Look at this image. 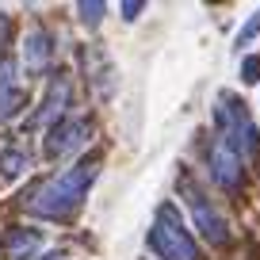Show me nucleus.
Returning a JSON list of instances; mask_svg holds the SVG:
<instances>
[{
  "label": "nucleus",
  "mask_w": 260,
  "mask_h": 260,
  "mask_svg": "<svg viewBox=\"0 0 260 260\" xmlns=\"http://www.w3.org/2000/svg\"><path fill=\"white\" fill-rule=\"evenodd\" d=\"M100 169H104V153H88V157H81V161H73L69 169L57 172V176L35 184L31 191L23 195V211L35 214V218H46V222H69L81 211V203L88 199Z\"/></svg>",
  "instance_id": "f257e3e1"
},
{
  "label": "nucleus",
  "mask_w": 260,
  "mask_h": 260,
  "mask_svg": "<svg viewBox=\"0 0 260 260\" xmlns=\"http://www.w3.org/2000/svg\"><path fill=\"white\" fill-rule=\"evenodd\" d=\"M214 126H218V138L241 161H260V130H256V122H252L241 96H234V92H218L214 96Z\"/></svg>",
  "instance_id": "f03ea898"
},
{
  "label": "nucleus",
  "mask_w": 260,
  "mask_h": 260,
  "mask_svg": "<svg viewBox=\"0 0 260 260\" xmlns=\"http://www.w3.org/2000/svg\"><path fill=\"white\" fill-rule=\"evenodd\" d=\"M176 191H180V199H184V207H187V218H191L195 234L203 237L207 245L222 249V245L230 241V222H226V214L218 211V203L203 191V184H199L191 172H180Z\"/></svg>",
  "instance_id": "7ed1b4c3"
},
{
  "label": "nucleus",
  "mask_w": 260,
  "mask_h": 260,
  "mask_svg": "<svg viewBox=\"0 0 260 260\" xmlns=\"http://www.w3.org/2000/svg\"><path fill=\"white\" fill-rule=\"evenodd\" d=\"M149 249L157 260H203L199 256V245H195L191 230L184 226L180 211L172 203H161L153 214V226H149Z\"/></svg>",
  "instance_id": "20e7f679"
},
{
  "label": "nucleus",
  "mask_w": 260,
  "mask_h": 260,
  "mask_svg": "<svg viewBox=\"0 0 260 260\" xmlns=\"http://www.w3.org/2000/svg\"><path fill=\"white\" fill-rule=\"evenodd\" d=\"M69 107H73V81H69V73H50L46 92H42L35 115L27 119V130H54L61 119H69Z\"/></svg>",
  "instance_id": "39448f33"
},
{
  "label": "nucleus",
  "mask_w": 260,
  "mask_h": 260,
  "mask_svg": "<svg viewBox=\"0 0 260 260\" xmlns=\"http://www.w3.org/2000/svg\"><path fill=\"white\" fill-rule=\"evenodd\" d=\"M88 142H92V119L88 115H69V119H61L54 130H46L42 153H46V161H69V157H77Z\"/></svg>",
  "instance_id": "423d86ee"
},
{
  "label": "nucleus",
  "mask_w": 260,
  "mask_h": 260,
  "mask_svg": "<svg viewBox=\"0 0 260 260\" xmlns=\"http://www.w3.org/2000/svg\"><path fill=\"white\" fill-rule=\"evenodd\" d=\"M207 172H211L214 187L226 191V195H237V191H241V184H245V161L222 138L207 142Z\"/></svg>",
  "instance_id": "0eeeda50"
},
{
  "label": "nucleus",
  "mask_w": 260,
  "mask_h": 260,
  "mask_svg": "<svg viewBox=\"0 0 260 260\" xmlns=\"http://www.w3.org/2000/svg\"><path fill=\"white\" fill-rule=\"evenodd\" d=\"M81 61H84V77L92 84V96L96 100H111L115 88H119V73H115V61L104 54L100 46L81 50Z\"/></svg>",
  "instance_id": "6e6552de"
},
{
  "label": "nucleus",
  "mask_w": 260,
  "mask_h": 260,
  "mask_svg": "<svg viewBox=\"0 0 260 260\" xmlns=\"http://www.w3.org/2000/svg\"><path fill=\"white\" fill-rule=\"evenodd\" d=\"M42 245H46V234L35 226H12L8 234L0 237V256L4 260H39Z\"/></svg>",
  "instance_id": "1a4fd4ad"
},
{
  "label": "nucleus",
  "mask_w": 260,
  "mask_h": 260,
  "mask_svg": "<svg viewBox=\"0 0 260 260\" xmlns=\"http://www.w3.org/2000/svg\"><path fill=\"white\" fill-rule=\"evenodd\" d=\"M54 61V35L46 27H31L23 39V69L27 77H42Z\"/></svg>",
  "instance_id": "9d476101"
},
{
  "label": "nucleus",
  "mask_w": 260,
  "mask_h": 260,
  "mask_svg": "<svg viewBox=\"0 0 260 260\" xmlns=\"http://www.w3.org/2000/svg\"><path fill=\"white\" fill-rule=\"evenodd\" d=\"M23 107H27V92L19 88V69L12 57H4L0 61V122H8Z\"/></svg>",
  "instance_id": "9b49d317"
},
{
  "label": "nucleus",
  "mask_w": 260,
  "mask_h": 260,
  "mask_svg": "<svg viewBox=\"0 0 260 260\" xmlns=\"http://www.w3.org/2000/svg\"><path fill=\"white\" fill-rule=\"evenodd\" d=\"M27 169H31V149L19 138L4 142V146H0V180H4V184H8V180H19Z\"/></svg>",
  "instance_id": "f8f14e48"
},
{
  "label": "nucleus",
  "mask_w": 260,
  "mask_h": 260,
  "mask_svg": "<svg viewBox=\"0 0 260 260\" xmlns=\"http://www.w3.org/2000/svg\"><path fill=\"white\" fill-rule=\"evenodd\" d=\"M256 35H260V8L252 12L249 19H245V27H241V31H237V39H234V46H237V50L252 46V39H256Z\"/></svg>",
  "instance_id": "ddd939ff"
},
{
  "label": "nucleus",
  "mask_w": 260,
  "mask_h": 260,
  "mask_svg": "<svg viewBox=\"0 0 260 260\" xmlns=\"http://www.w3.org/2000/svg\"><path fill=\"white\" fill-rule=\"evenodd\" d=\"M77 12H81V23L84 27H96L100 19H104V4H100V0H81V4H77Z\"/></svg>",
  "instance_id": "4468645a"
},
{
  "label": "nucleus",
  "mask_w": 260,
  "mask_h": 260,
  "mask_svg": "<svg viewBox=\"0 0 260 260\" xmlns=\"http://www.w3.org/2000/svg\"><path fill=\"white\" fill-rule=\"evenodd\" d=\"M241 81L245 84H256L260 81V57H245V61H241Z\"/></svg>",
  "instance_id": "2eb2a0df"
},
{
  "label": "nucleus",
  "mask_w": 260,
  "mask_h": 260,
  "mask_svg": "<svg viewBox=\"0 0 260 260\" xmlns=\"http://www.w3.org/2000/svg\"><path fill=\"white\" fill-rule=\"evenodd\" d=\"M8 35H12V19H8V12H0V61H4V46H8Z\"/></svg>",
  "instance_id": "dca6fc26"
},
{
  "label": "nucleus",
  "mask_w": 260,
  "mask_h": 260,
  "mask_svg": "<svg viewBox=\"0 0 260 260\" xmlns=\"http://www.w3.org/2000/svg\"><path fill=\"white\" fill-rule=\"evenodd\" d=\"M142 8H146V4H130V0H126V4H122V19H138Z\"/></svg>",
  "instance_id": "f3484780"
},
{
  "label": "nucleus",
  "mask_w": 260,
  "mask_h": 260,
  "mask_svg": "<svg viewBox=\"0 0 260 260\" xmlns=\"http://www.w3.org/2000/svg\"><path fill=\"white\" fill-rule=\"evenodd\" d=\"M39 260H65V252H46V256H39Z\"/></svg>",
  "instance_id": "a211bd4d"
}]
</instances>
